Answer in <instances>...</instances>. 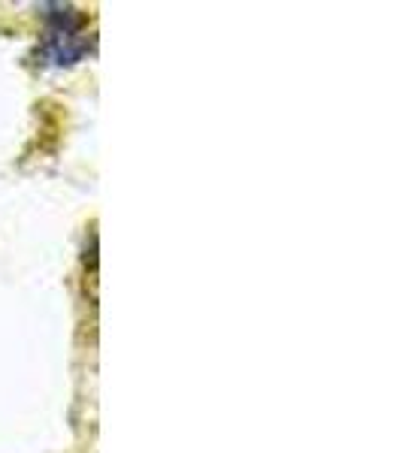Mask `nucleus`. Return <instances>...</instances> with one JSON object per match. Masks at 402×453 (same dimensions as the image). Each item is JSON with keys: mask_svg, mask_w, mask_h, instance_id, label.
<instances>
[]
</instances>
